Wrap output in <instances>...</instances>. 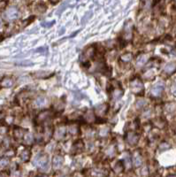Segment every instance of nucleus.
Masks as SVG:
<instances>
[{"instance_id": "1", "label": "nucleus", "mask_w": 176, "mask_h": 177, "mask_svg": "<svg viewBox=\"0 0 176 177\" xmlns=\"http://www.w3.org/2000/svg\"><path fill=\"white\" fill-rule=\"evenodd\" d=\"M34 164H35V166H36L37 167H39L41 169H45L48 166V164H49L48 155L45 154V153L38 154L34 159Z\"/></svg>"}, {"instance_id": "2", "label": "nucleus", "mask_w": 176, "mask_h": 177, "mask_svg": "<svg viewBox=\"0 0 176 177\" xmlns=\"http://www.w3.org/2000/svg\"><path fill=\"white\" fill-rule=\"evenodd\" d=\"M130 88H131V91L133 93L139 94L143 91V83L142 82V81L140 79L136 78L133 81H131Z\"/></svg>"}, {"instance_id": "3", "label": "nucleus", "mask_w": 176, "mask_h": 177, "mask_svg": "<svg viewBox=\"0 0 176 177\" xmlns=\"http://www.w3.org/2000/svg\"><path fill=\"white\" fill-rule=\"evenodd\" d=\"M4 16L5 18L7 20V21H13V20H16L19 16V11L17 8L15 7H11V8H8L5 13H4Z\"/></svg>"}, {"instance_id": "4", "label": "nucleus", "mask_w": 176, "mask_h": 177, "mask_svg": "<svg viewBox=\"0 0 176 177\" xmlns=\"http://www.w3.org/2000/svg\"><path fill=\"white\" fill-rule=\"evenodd\" d=\"M164 90H165V82L158 81L151 88V94L154 97H158L161 95Z\"/></svg>"}, {"instance_id": "5", "label": "nucleus", "mask_w": 176, "mask_h": 177, "mask_svg": "<svg viewBox=\"0 0 176 177\" xmlns=\"http://www.w3.org/2000/svg\"><path fill=\"white\" fill-rule=\"evenodd\" d=\"M127 140L129 143V144L135 145L137 144V142L139 140V136L137 134H136L135 132H129L127 135Z\"/></svg>"}, {"instance_id": "6", "label": "nucleus", "mask_w": 176, "mask_h": 177, "mask_svg": "<svg viewBox=\"0 0 176 177\" xmlns=\"http://www.w3.org/2000/svg\"><path fill=\"white\" fill-rule=\"evenodd\" d=\"M48 103V100L45 97H39L35 100V105L36 107H42V106H45Z\"/></svg>"}, {"instance_id": "7", "label": "nucleus", "mask_w": 176, "mask_h": 177, "mask_svg": "<svg viewBox=\"0 0 176 177\" xmlns=\"http://www.w3.org/2000/svg\"><path fill=\"white\" fill-rule=\"evenodd\" d=\"M63 163H64L63 157H61V156H56V157H54V159H53V167L54 168H56V169L60 168L62 166Z\"/></svg>"}, {"instance_id": "8", "label": "nucleus", "mask_w": 176, "mask_h": 177, "mask_svg": "<svg viewBox=\"0 0 176 177\" xmlns=\"http://www.w3.org/2000/svg\"><path fill=\"white\" fill-rule=\"evenodd\" d=\"M133 163L135 164V166L136 167H139L142 163H143V159L141 157V155L138 152H135L133 155Z\"/></svg>"}, {"instance_id": "9", "label": "nucleus", "mask_w": 176, "mask_h": 177, "mask_svg": "<svg viewBox=\"0 0 176 177\" xmlns=\"http://www.w3.org/2000/svg\"><path fill=\"white\" fill-rule=\"evenodd\" d=\"M148 60V56L146 54H142L138 57L137 60H136V66L137 67H143Z\"/></svg>"}, {"instance_id": "10", "label": "nucleus", "mask_w": 176, "mask_h": 177, "mask_svg": "<svg viewBox=\"0 0 176 177\" xmlns=\"http://www.w3.org/2000/svg\"><path fill=\"white\" fill-rule=\"evenodd\" d=\"M175 69H176V64L175 63H173V62H171V63H168L165 67V72L166 73V74H172L174 71H175Z\"/></svg>"}, {"instance_id": "11", "label": "nucleus", "mask_w": 176, "mask_h": 177, "mask_svg": "<svg viewBox=\"0 0 176 177\" xmlns=\"http://www.w3.org/2000/svg\"><path fill=\"white\" fill-rule=\"evenodd\" d=\"M65 133H66L65 128H64V127H59V128L57 129L56 132H55V137H56L57 139H60V138H62V137L65 136Z\"/></svg>"}, {"instance_id": "12", "label": "nucleus", "mask_w": 176, "mask_h": 177, "mask_svg": "<svg viewBox=\"0 0 176 177\" xmlns=\"http://www.w3.org/2000/svg\"><path fill=\"white\" fill-rule=\"evenodd\" d=\"M30 158V152L27 149H25L21 153H20V159L23 161H28Z\"/></svg>"}, {"instance_id": "13", "label": "nucleus", "mask_w": 176, "mask_h": 177, "mask_svg": "<svg viewBox=\"0 0 176 177\" xmlns=\"http://www.w3.org/2000/svg\"><path fill=\"white\" fill-rule=\"evenodd\" d=\"M1 84H2V86H4V87L9 88V87H12V86H13V80L10 79V78H6V79H4V80L2 81Z\"/></svg>"}, {"instance_id": "14", "label": "nucleus", "mask_w": 176, "mask_h": 177, "mask_svg": "<svg viewBox=\"0 0 176 177\" xmlns=\"http://www.w3.org/2000/svg\"><path fill=\"white\" fill-rule=\"evenodd\" d=\"M24 140L28 144H32L34 141V137L31 133H27V134H25V136H24Z\"/></svg>"}, {"instance_id": "15", "label": "nucleus", "mask_w": 176, "mask_h": 177, "mask_svg": "<svg viewBox=\"0 0 176 177\" xmlns=\"http://www.w3.org/2000/svg\"><path fill=\"white\" fill-rule=\"evenodd\" d=\"M122 95H123V91H120V90H115L114 92L112 93V98H113V99L117 100V99L120 98V97Z\"/></svg>"}, {"instance_id": "16", "label": "nucleus", "mask_w": 176, "mask_h": 177, "mask_svg": "<svg viewBox=\"0 0 176 177\" xmlns=\"http://www.w3.org/2000/svg\"><path fill=\"white\" fill-rule=\"evenodd\" d=\"M125 35H126V37H128V38H130L132 35V29H131V26L129 24H127V26L125 28Z\"/></svg>"}, {"instance_id": "17", "label": "nucleus", "mask_w": 176, "mask_h": 177, "mask_svg": "<svg viewBox=\"0 0 176 177\" xmlns=\"http://www.w3.org/2000/svg\"><path fill=\"white\" fill-rule=\"evenodd\" d=\"M131 59H132V54L131 53H126V54H124V55L121 56V60H123L125 62L130 61Z\"/></svg>"}, {"instance_id": "18", "label": "nucleus", "mask_w": 176, "mask_h": 177, "mask_svg": "<svg viewBox=\"0 0 176 177\" xmlns=\"http://www.w3.org/2000/svg\"><path fill=\"white\" fill-rule=\"evenodd\" d=\"M124 166L127 168H129L131 166V160H130V157L129 156H126L124 157Z\"/></svg>"}, {"instance_id": "19", "label": "nucleus", "mask_w": 176, "mask_h": 177, "mask_svg": "<svg viewBox=\"0 0 176 177\" xmlns=\"http://www.w3.org/2000/svg\"><path fill=\"white\" fill-rule=\"evenodd\" d=\"M9 159L7 158H2L0 159V167H5L8 165Z\"/></svg>"}, {"instance_id": "20", "label": "nucleus", "mask_w": 176, "mask_h": 177, "mask_svg": "<svg viewBox=\"0 0 176 177\" xmlns=\"http://www.w3.org/2000/svg\"><path fill=\"white\" fill-rule=\"evenodd\" d=\"M171 92H172V96L176 97V79L172 82V85H171Z\"/></svg>"}, {"instance_id": "21", "label": "nucleus", "mask_w": 176, "mask_h": 177, "mask_svg": "<svg viewBox=\"0 0 176 177\" xmlns=\"http://www.w3.org/2000/svg\"><path fill=\"white\" fill-rule=\"evenodd\" d=\"M53 24H55V21H43L41 23V26L45 27V28H51Z\"/></svg>"}, {"instance_id": "22", "label": "nucleus", "mask_w": 176, "mask_h": 177, "mask_svg": "<svg viewBox=\"0 0 176 177\" xmlns=\"http://www.w3.org/2000/svg\"><path fill=\"white\" fill-rule=\"evenodd\" d=\"M14 136L16 137H20L21 136H23V132H22V130L20 128V127H16L15 129H14Z\"/></svg>"}, {"instance_id": "23", "label": "nucleus", "mask_w": 176, "mask_h": 177, "mask_svg": "<svg viewBox=\"0 0 176 177\" xmlns=\"http://www.w3.org/2000/svg\"><path fill=\"white\" fill-rule=\"evenodd\" d=\"M145 105H146V101H144V100H139V101L136 103V107H137V108H142V107H143Z\"/></svg>"}, {"instance_id": "24", "label": "nucleus", "mask_w": 176, "mask_h": 177, "mask_svg": "<svg viewBox=\"0 0 176 177\" xmlns=\"http://www.w3.org/2000/svg\"><path fill=\"white\" fill-rule=\"evenodd\" d=\"M6 132H7V128H6V127H5V126L0 127V134L4 135V134H6Z\"/></svg>"}, {"instance_id": "25", "label": "nucleus", "mask_w": 176, "mask_h": 177, "mask_svg": "<svg viewBox=\"0 0 176 177\" xmlns=\"http://www.w3.org/2000/svg\"><path fill=\"white\" fill-rule=\"evenodd\" d=\"M2 25H3V23H2L1 20H0V28H1V27H2Z\"/></svg>"}, {"instance_id": "26", "label": "nucleus", "mask_w": 176, "mask_h": 177, "mask_svg": "<svg viewBox=\"0 0 176 177\" xmlns=\"http://www.w3.org/2000/svg\"><path fill=\"white\" fill-rule=\"evenodd\" d=\"M52 1H53V2H57V0H52Z\"/></svg>"}, {"instance_id": "27", "label": "nucleus", "mask_w": 176, "mask_h": 177, "mask_svg": "<svg viewBox=\"0 0 176 177\" xmlns=\"http://www.w3.org/2000/svg\"><path fill=\"white\" fill-rule=\"evenodd\" d=\"M175 1H176V0H175Z\"/></svg>"}]
</instances>
